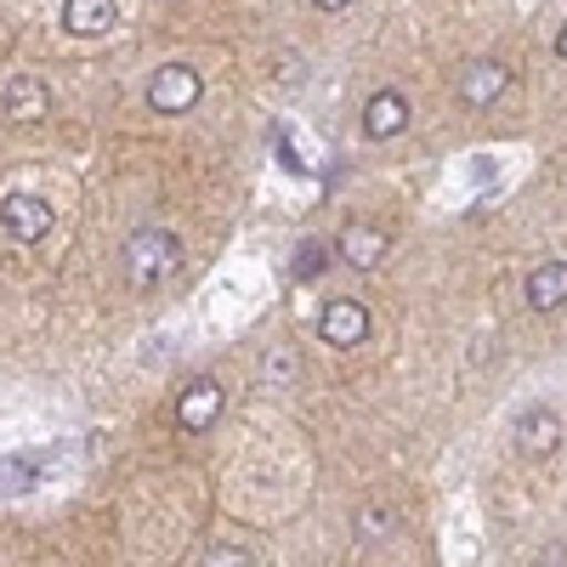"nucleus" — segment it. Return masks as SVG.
Instances as JSON below:
<instances>
[{"label":"nucleus","instance_id":"1","mask_svg":"<svg viewBox=\"0 0 567 567\" xmlns=\"http://www.w3.org/2000/svg\"><path fill=\"white\" fill-rule=\"evenodd\" d=\"M125 278H131V290H154V284H165L176 267H182V245H176V233L165 227H142L125 239Z\"/></svg>","mask_w":567,"mask_h":567},{"label":"nucleus","instance_id":"2","mask_svg":"<svg viewBox=\"0 0 567 567\" xmlns=\"http://www.w3.org/2000/svg\"><path fill=\"white\" fill-rule=\"evenodd\" d=\"M199 91H205L199 69H187V63H165V69L148 80V109H154V114H187V109L199 103Z\"/></svg>","mask_w":567,"mask_h":567},{"label":"nucleus","instance_id":"3","mask_svg":"<svg viewBox=\"0 0 567 567\" xmlns=\"http://www.w3.org/2000/svg\"><path fill=\"white\" fill-rule=\"evenodd\" d=\"M0 227H7L18 245H40L45 233H52V205L40 194H7L0 199Z\"/></svg>","mask_w":567,"mask_h":567},{"label":"nucleus","instance_id":"4","mask_svg":"<svg viewBox=\"0 0 567 567\" xmlns=\"http://www.w3.org/2000/svg\"><path fill=\"white\" fill-rule=\"evenodd\" d=\"M318 336L329 341V347H363L369 341V307L358 301V296H341V301H329L323 307V318H318Z\"/></svg>","mask_w":567,"mask_h":567},{"label":"nucleus","instance_id":"5","mask_svg":"<svg viewBox=\"0 0 567 567\" xmlns=\"http://www.w3.org/2000/svg\"><path fill=\"white\" fill-rule=\"evenodd\" d=\"M505 91H511V69L494 63V58H477V63L460 69V103L465 109H494Z\"/></svg>","mask_w":567,"mask_h":567},{"label":"nucleus","instance_id":"6","mask_svg":"<svg viewBox=\"0 0 567 567\" xmlns=\"http://www.w3.org/2000/svg\"><path fill=\"white\" fill-rule=\"evenodd\" d=\"M221 386L210 381V374H199V381H187L182 398H176V420L187 425V432H210V425L221 420Z\"/></svg>","mask_w":567,"mask_h":567},{"label":"nucleus","instance_id":"7","mask_svg":"<svg viewBox=\"0 0 567 567\" xmlns=\"http://www.w3.org/2000/svg\"><path fill=\"white\" fill-rule=\"evenodd\" d=\"M336 256L358 272H374V261L386 256V233L381 227H369V221H347L341 227V239H336Z\"/></svg>","mask_w":567,"mask_h":567},{"label":"nucleus","instance_id":"8","mask_svg":"<svg viewBox=\"0 0 567 567\" xmlns=\"http://www.w3.org/2000/svg\"><path fill=\"white\" fill-rule=\"evenodd\" d=\"M511 437H516V449L523 454H550L556 443H561V420H556V409H523L516 414V425H511Z\"/></svg>","mask_w":567,"mask_h":567},{"label":"nucleus","instance_id":"9","mask_svg":"<svg viewBox=\"0 0 567 567\" xmlns=\"http://www.w3.org/2000/svg\"><path fill=\"white\" fill-rule=\"evenodd\" d=\"M52 114V97H45V85L34 74H12L7 80V120L12 125H40Z\"/></svg>","mask_w":567,"mask_h":567},{"label":"nucleus","instance_id":"10","mask_svg":"<svg viewBox=\"0 0 567 567\" xmlns=\"http://www.w3.org/2000/svg\"><path fill=\"white\" fill-rule=\"evenodd\" d=\"M403 125H409V103L398 97V91H374V97L363 103V136L386 142V136H398Z\"/></svg>","mask_w":567,"mask_h":567},{"label":"nucleus","instance_id":"11","mask_svg":"<svg viewBox=\"0 0 567 567\" xmlns=\"http://www.w3.org/2000/svg\"><path fill=\"white\" fill-rule=\"evenodd\" d=\"M567 301V261H539L528 272V307L534 312H556Z\"/></svg>","mask_w":567,"mask_h":567},{"label":"nucleus","instance_id":"12","mask_svg":"<svg viewBox=\"0 0 567 567\" xmlns=\"http://www.w3.org/2000/svg\"><path fill=\"white\" fill-rule=\"evenodd\" d=\"M63 29L91 40V34H109L114 29V0H63Z\"/></svg>","mask_w":567,"mask_h":567},{"label":"nucleus","instance_id":"13","mask_svg":"<svg viewBox=\"0 0 567 567\" xmlns=\"http://www.w3.org/2000/svg\"><path fill=\"white\" fill-rule=\"evenodd\" d=\"M40 465L45 454H7L0 460V494H29L40 483Z\"/></svg>","mask_w":567,"mask_h":567},{"label":"nucleus","instance_id":"14","mask_svg":"<svg viewBox=\"0 0 567 567\" xmlns=\"http://www.w3.org/2000/svg\"><path fill=\"white\" fill-rule=\"evenodd\" d=\"M199 567H256V561H250L245 545H210V550L199 556Z\"/></svg>","mask_w":567,"mask_h":567},{"label":"nucleus","instance_id":"15","mask_svg":"<svg viewBox=\"0 0 567 567\" xmlns=\"http://www.w3.org/2000/svg\"><path fill=\"white\" fill-rule=\"evenodd\" d=\"M323 267H329V250H323L318 239H307V245L296 250V278H318Z\"/></svg>","mask_w":567,"mask_h":567},{"label":"nucleus","instance_id":"16","mask_svg":"<svg viewBox=\"0 0 567 567\" xmlns=\"http://www.w3.org/2000/svg\"><path fill=\"white\" fill-rule=\"evenodd\" d=\"M290 374H296V358H290V352L267 358V381H290Z\"/></svg>","mask_w":567,"mask_h":567},{"label":"nucleus","instance_id":"17","mask_svg":"<svg viewBox=\"0 0 567 567\" xmlns=\"http://www.w3.org/2000/svg\"><path fill=\"white\" fill-rule=\"evenodd\" d=\"M278 159H284V171H307V165H301V154L290 148V136H278Z\"/></svg>","mask_w":567,"mask_h":567},{"label":"nucleus","instance_id":"18","mask_svg":"<svg viewBox=\"0 0 567 567\" xmlns=\"http://www.w3.org/2000/svg\"><path fill=\"white\" fill-rule=\"evenodd\" d=\"M312 7H318V12H347L352 0H312Z\"/></svg>","mask_w":567,"mask_h":567},{"label":"nucleus","instance_id":"19","mask_svg":"<svg viewBox=\"0 0 567 567\" xmlns=\"http://www.w3.org/2000/svg\"><path fill=\"white\" fill-rule=\"evenodd\" d=\"M556 58L567 63V23H561V34H556Z\"/></svg>","mask_w":567,"mask_h":567}]
</instances>
